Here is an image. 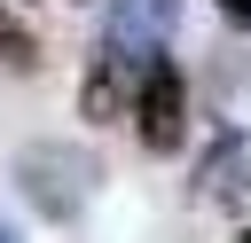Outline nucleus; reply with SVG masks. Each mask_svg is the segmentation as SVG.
<instances>
[{"instance_id":"nucleus-1","label":"nucleus","mask_w":251,"mask_h":243,"mask_svg":"<svg viewBox=\"0 0 251 243\" xmlns=\"http://www.w3.org/2000/svg\"><path fill=\"white\" fill-rule=\"evenodd\" d=\"M16 180H24V196H31L47 219H71V212L94 196V157H86V149H63V141H39V149L16 157Z\"/></svg>"},{"instance_id":"nucleus-5","label":"nucleus","mask_w":251,"mask_h":243,"mask_svg":"<svg viewBox=\"0 0 251 243\" xmlns=\"http://www.w3.org/2000/svg\"><path fill=\"white\" fill-rule=\"evenodd\" d=\"M235 243H251V227H243V235H235Z\"/></svg>"},{"instance_id":"nucleus-4","label":"nucleus","mask_w":251,"mask_h":243,"mask_svg":"<svg viewBox=\"0 0 251 243\" xmlns=\"http://www.w3.org/2000/svg\"><path fill=\"white\" fill-rule=\"evenodd\" d=\"M220 16L227 24H251V0H220Z\"/></svg>"},{"instance_id":"nucleus-3","label":"nucleus","mask_w":251,"mask_h":243,"mask_svg":"<svg viewBox=\"0 0 251 243\" xmlns=\"http://www.w3.org/2000/svg\"><path fill=\"white\" fill-rule=\"evenodd\" d=\"M133 118H141V141L165 157V149H180V133H188V102H180V71L157 55L149 71H141V94H133Z\"/></svg>"},{"instance_id":"nucleus-2","label":"nucleus","mask_w":251,"mask_h":243,"mask_svg":"<svg viewBox=\"0 0 251 243\" xmlns=\"http://www.w3.org/2000/svg\"><path fill=\"white\" fill-rule=\"evenodd\" d=\"M173 31V0H110V24H102V55L126 63V71H149L157 47Z\"/></svg>"},{"instance_id":"nucleus-6","label":"nucleus","mask_w":251,"mask_h":243,"mask_svg":"<svg viewBox=\"0 0 251 243\" xmlns=\"http://www.w3.org/2000/svg\"><path fill=\"white\" fill-rule=\"evenodd\" d=\"M0 243H16V235H8V227H0Z\"/></svg>"}]
</instances>
